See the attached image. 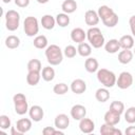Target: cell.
Masks as SVG:
<instances>
[{
  "mask_svg": "<svg viewBox=\"0 0 135 135\" xmlns=\"http://www.w3.org/2000/svg\"><path fill=\"white\" fill-rule=\"evenodd\" d=\"M53 91H54V93L57 94V95H64L65 93H68L69 86H68V84H65L64 82H60V83H57V84L54 85Z\"/></svg>",
  "mask_w": 135,
  "mask_h": 135,
  "instance_id": "cell-35",
  "label": "cell"
},
{
  "mask_svg": "<svg viewBox=\"0 0 135 135\" xmlns=\"http://www.w3.org/2000/svg\"><path fill=\"white\" fill-rule=\"evenodd\" d=\"M124 120L130 124L135 123V107H130L127 109L124 112Z\"/></svg>",
  "mask_w": 135,
  "mask_h": 135,
  "instance_id": "cell-34",
  "label": "cell"
},
{
  "mask_svg": "<svg viewBox=\"0 0 135 135\" xmlns=\"http://www.w3.org/2000/svg\"><path fill=\"white\" fill-rule=\"evenodd\" d=\"M103 119H104V122L105 123H109V124H112V126H116L117 123H119L120 121V115L109 110L108 112H105L104 116H103Z\"/></svg>",
  "mask_w": 135,
  "mask_h": 135,
  "instance_id": "cell-17",
  "label": "cell"
},
{
  "mask_svg": "<svg viewBox=\"0 0 135 135\" xmlns=\"http://www.w3.org/2000/svg\"><path fill=\"white\" fill-rule=\"evenodd\" d=\"M132 84H133L132 74L129 72H121L116 80V85L121 90H126V89H129Z\"/></svg>",
  "mask_w": 135,
  "mask_h": 135,
  "instance_id": "cell-8",
  "label": "cell"
},
{
  "mask_svg": "<svg viewBox=\"0 0 135 135\" xmlns=\"http://www.w3.org/2000/svg\"><path fill=\"white\" fill-rule=\"evenodd\" d=\"M16 128L22 134L28 132L31 130V128H32V119H30V118H21V119L17 120Z\"/></svg>",
  "mask_w": 135,
  "mask_h": 135,
  "instance_id": "cell-18",
  "label": "cell"
},
{
  "mask_svg": "<svg viewBox=\"0 0 135 135\" xmlns=\"http://www.w3.org/2000/svg\"><path fill=\"white\" fill-rule=\"evenodd\" d=\"M129 24H130L131 32H132L133 36L135 37V15H133V16L130 17V19H129Z\"/></svg>",
  "mask_w": 135,
  "mask_h": 135,
  "instance_id": "cell-40",
  "label": "cell"
},
{
  "mask_svg": "<svg viewBox=\"0 0 135 135\" xmlns=\"http://www.w3.org/2000/svg\"><path fill=\"white\" fill-rule=\"evenodd\" d=\"M42 65L39 59H31L27 62V71L28 72H41Z\"/></svg>",
  "mask_w": 135,
  "mask_h": 135,
  "instance_id": "cell-32",
  "label": "cell"
},
{
  "mask_svg": "<svg viewBox=\"0 0 135 135\" xmlns=\"http://www.w3.org/2000/svg\"><path fill=\"white\" fill-rule=\"evenodd\" d=\"M134 53L131 50H122L118 53V61L121 64H128L132 61Z\"/></svg>",
  "mask_w": 135,
  "mask_h": 135,
  "instance_id": "cell-20",
  "label": "cell"
},
{
  "mask_svg": "<svg viewBox=\"0 0 135 135\" xmlns=\"http://www.w3.org/2000/svg\"><path fill=\"white\" fill-rule=\"evenodd\" d=\"M99 19L100 18L98 16V13L94 9H89L84 14V21H85L86 25H89L91 27L97 25L98 22H99Z\"/></svg>",
  "mask_w": 135,
  "mask_h": 135,
  "instance_id": "cell-11",
  "label": "cell"
},
{
  "mask_svg": "<svg viewBox=\"0 0 135 135\" xmlns=\"http://www.w3.org/2000/svg\"><path fill=\"white\" fill-rule=\"evenodd\" d=\"M54 124H55V128L63 131V130H65L69 127V124H70V118L65 114H58L55 117Z\"/></svg>",
  "mask_w": 135,
  "mask_h": 135,
  "instance_id": "cell-15",
  "label": "cell"
},
{
  "mask_svg": "<svg viewBox=\"0 0 135 135\" xmlns=\"http://www.w3.org/2000/svg\"><path fill=\"white\" fill-rule=\"evenodd\" d=\"M41 25L45 30H53L56 24V18H54L52 15H44L41 18Z\"/></svg>",
  "mask_w": 135,
  "mask_h": 135,
  "instance_id": "cell-23",
  "label": "cell"
},
{
  "mask_svg": "<svg viewBox=\"0 0 135 135\" xmlns=\"http://www.w3.org/2000/svg\"><path fill=\"white\" fill-rule=\"evenodd\" d=\"M42 133L44 135H56V134H59V135H63V131L62 130H59V129H55L53 127H45L43 128L42 130Z\"/></svg>",
  "mask_w": 135,
  "mask_h": 135,
  "instance_id": "cell-37",
  "label": "cell"
},
{
  "mask_svg": "<svg viewBox=\"0 0 135 135\" xmlns=\"http://www.w3.org/2000/svg\"><path fill=\"white\" fill-rule=\"evenodd\" d=\"M11 134L12 135H22V133L16 127H11Z\"/></svg>",
  "mask_w": 135,
  "mask_h": 135,
  "instance_id": "cell-42",
  "label": "cell"
},
{
  "mask_svg": "<svg viewBox=\"0 0 135 135\" xmlns=\"http://www.w3.org/2000/svg\"><path fill=\"white\" fill-rule=\"evenodd\" d=\"M77 52L81 57H89L92 53V45L86 42H81L78 44Z\"/></svg>",
  "mask_w": 135,
  "mask_h": 135,
  "instance_id": "cell-27",
  "label": "cell"
},
{
  "mask_svg": "<svg viewBox=\"0 0 135 135\" xmlns=\"http://www.w3.org/2000/svg\"><path fill=\"white\" fill-rule=\"evenodd\" d=\"M97 79L104 88H113L116 84V75L108 69H99L97 71Z\"/></svg>",
  "mask_w": 135,
  "mask_h": 135,
  "instance_id": "cell-4",
  "label": "cell"
},
{
  "mask_svg": "<svg viewBox=\"0 0 135 135\" xmlns=\"http://www.w3.org/2000/svg\"><path fill=\"white\" fill-rule=\"evenodd\" d=\"M86 38V32H84V30H82L81 27H75L71 31V39L72 41L76 42V43H81L84 42Z\"/></svg>",
  "mask_w": 135,
  "mask_h": 135,
  "instance_id": "cell-12",
  "label": "cell"
},
{
  "mask_svg": "<svg viewBox=\"0 0 135 135\" xmlns=\"http://www.w3.org/2000/svg\"><path fill=\"white\" fill-rule=\"evenodd\" d=\"M109 110H111V111H113V112H115V113L121 115V114L124 112V104H123V102H121V101L115 100V101H112V102H111Z\"/></svg>",
  "mask_w": 135,
  "mask_h": 135,
  "instance_id": "cell-33",
  "label": "cell"
},
{
  "mask_svg": "<svg viewBox=\"0 0 135 135\" xmlns=\"http://www.w3.org/2000/svg\"><path fill=\"white\" fill-rule=\"evenodd\" d=\"M41 77L44 81H52L55 78V70L52 66H44L41 72Z\"/></svg>",
  "mask_w": 135,
  "mask_h": 135,
  "instance_id": "cell-30",
  "label": "cell"
},
{
  "mask_svg": "<svg viewBox=\"0 0 135 135\" xmlns=\"http://www.w3.org/2000/svg\"><path fill=\"white\" fill-rule=\"evenodd\" d=\"M77 53H78L77 52V49L74 45H71V44L70 45H66L64 47V51H63V55L65 57H68V58H74Z\"/></svg>",
  "mask_w": 135,
  "mask_h": 135,
  "instance_id": "cell-36",
  "label": "cell"
},
{
  "mask_svg": "<svg viewBox=\"0 0 135 135\" xmlns=\"http://www.w3.org/2000/svg\"><path fill=\"white\" fill-rule=\"evenodd\" d=\"M134 55H135V49H134Z\"/></svg>",
  "mask_w": 135,
  "mask_h": 135,
  "instance_id": "cell-45",
  "label": "cell"
},
{
  "mask_svg": "<svg viewBox=\"0 0 135 135\" xmlns=\"http://www.w3.org/2000/svg\"><path fill=\"white\" fill-rule=\"evenodd\" d=\"M45 57L51 65H58L63 60V53L57 44H51L45 49Z\"/></svg>",
  "mask_w": 135,
  "mask_h": 135,
  "instance_id": "cell-3",
  "label": "cell"
},
{
  "mask_svg": "<svg viewBox=\"0 0 135 135\" xmlns=\"http://www.w3.org/2000/svg\"><path fill=\"white\" fill-rule=\"evenodd\" d=\"M97 13H98V16L101 19L102 23L105 26H108V27H114L118 23L119 18L117 16V14L110 6H108V5H101V6H99Z\"/></svg>",
  "mask_w": 135,
  "mask_h": 135,
  "instance_id": "cell-1",
  "label": "cell"
},
{
  "mask_svg": "<svg viewBox=\"0 0 135 135\" xmlns=\"http://www.w3.org/2000/svg\"><path fill=\"white\" fill-rule=\"evenodd\" d=\"M86 90V83L83 79H80V78H77V79H74L71 83V91L75 94H82L84 93Z\"/></svg>",
  "mask_w": 135,
  "mask_h": 135,
  "instance_id": "cell-13",
  "label": "cell"
},
{
  "mask_svg": "<svg viewBox=\"0 0 135 135\" xmlns=\"http://www.w3.org/2000/svg\"><path fill=\"white\" fill-rule=\"evenodd\" d=\"M20 14L15 9H9L5 13V26L8 31L14 32L19 27Z\"/></svg>",
  "mask_w": 135,
  "mask_h": 135,
  "instance_id": "cell-7",
  "label": "cell"
},
{
  "mask_svg": "<svg viewBox=\"0 0 135 135\" xmlns=\"http://www.w3.org/2000/svg\"><path fill=\"white\" fill-rule=\"evenodd\" d=\"M100 133L101 135H121L122 132L118 129L115 128V126L109 124V123H103L100 127Z\"/></svg>",
  "mask_w": 135,
  "mask_h": 135,
  "instance_id": "cell-16",
  "label": "cell"
},
{
  "mask_svg": "<svg viewBox=\"0 0 135 135\" xmlns=\"http://www.w3.org/2000/svg\"><path fill=\"white\" fill-rule=\"evenodd\" d=\"M79 129L82 133L84 134H90L94 131L95 129V123L92 119L90 118H82L81 120H79Z\"/></svg>",
  "mask_w": 135,
  "mask_h": 135,
  "instance_id": "cell-14",
  "label": "cell"
},
{
  "mask_svg": "<svg viewBox=\"0 0 135 135\" xmlns=\"http://www.w3.org/2000/svg\"><path fill=\"white\" fill-rule=\"evenodd\" d=\"M56 23L61 26V27H65L70 24V17H69V14H65V13H60L56 16Z\"/></svg>",
  "mask_w": 135,
  "mask_h": 135,
  "instance_id": "cell-31",
  "label": "cell"
},
{
  "mask_svg": "<svg viewBox=\"0 0 135 135\" xmlns=\"http://www.w3.org/2000/svg\"><path fill=\"white\" fill-rule=\"evenodd\" d=\"M28 115H30V118L35 121V122H39L40 120H42L43 116H44V111L43 109L40 107V105H33L28 110Z\"/></svg>",
  "mask_w": 135,
  "mask_h": 135,
  "instance_id": "cell-10",
  "label": "cell"
},
{
  "mask_svg": "<svg viewBox=\"0 0 135 135\" xmlns=\"http://www.w3.org/2000/svg\"><path fill=\"white\" fill-rule=\"evenodd\" d=\"M124 133L127 135H135V126H130L126 129Z\"/></svg>",
  "mask_w": 135,
  "mask_h": 135,
  "instance_id": "cell-41",
  "label": "cell"
},
{
  "mask_svg": "<svg viewBox=\"0 0 135 135\" xmlns=\"http://www.w3.org/2000/svg\"><path fill=\"white\" fill-rule=\"evenodd\" d=\"M47 38L44 36V35H38L34 38V41H33V44L36 49H39V50H43V49H46L49 45H47Z\"/></svg>",
  "mask_w": 135,
  "mask_h": 135,
  "instance_id": "cell-26",
  "label": "cell"
},
{
  "mask_svg": "<svg viewBox=\"0 0 135 135\" xmlns=\"http://www.w3.org/2000/svg\"><path fill=\"white\" fill-rule=\"evenodd\" d=\"M71 117L75 120H81L86 115V109L82 104H75L71 109Z\"/></svg>",
  "mask_w": 135,
  "mask_h": 135,
  "instance_id": "cell-9",
  "label": "cell"
},
{
  "mask_svg": "<svg viewBox=\"0 0 135 135\" xmlns=\"http://www.w3.org/2000/svg\"><path fill=\"white\" fill-rule=\"evenodd\" d=\"M84 68L86 70V72L89 73H95L97 72L99 69V63L97 61L96 58L94 57H89L88 59H85V62H84Z\"/></svg>",
  "mask_w": 135,
  "mask_h": 135,
  "instance_id": "cell-22",
  "label": "cell"
},
{
  "mask_svg": "<svg viewBox=\"0 0 135 135\" xmlns=\"http://www.w3.org/2000/svg\"><path fill=\"white\" fill-rule=\"evenodd\" d=\"M14 2L18 7H26L30 4V0H14Z\"/></svg>",
  "mask_w": 135,
  "mask_h": 135,
  "instance_id": "cell-39",
  "label": "cell"
},
{
  "mask_svg": "<svg viewBox=\"0 0 135 135\" xmlns=\"http://www.w3.org/2000/svg\"><path fill=\"white\" fill-rule=\"evenodd\" d=\"M120 49L121 47H120V44H119V40H117V39H110L108 42L104 43V50L109 54H115Z\"/></svg>",
  "mask_w": 135,
  "mask_h": 135,
  "instance_id": "cell-19",
  "label": "cell"
},
{
  "mask_svg": "<svg viewBox=\"0 0 135 135\" xmlns=\"http://www.w3.org/2000/svg\"><path fill=\"white\" fill-rule=\"evenodd\" d=\"M5 45H6L7 49H11V50L17 49L20 45V39H19V37L15 36V35L7 36L6 39H5Z\"/></svg>",
  "mask_w": 135,
  "mask_h": 135,
  "instance_id": "cell-29",
  "label": "cell"
},
{
  "mask_svg": "<svg viewBox=\"0 0 135 135\" xmlns=\"http://www.w3.org/2000/svg\"><path fill=\"white\" fill-rule=\"evenodd\" d=\"M38 3H40V4H45V3H47L50 0H36Z\"/></svg>",
  "mask_w": 135,
  "mask_h": 135,
  "instance_id": "cell-43",
  "label": "cell"
},
{
  "mask_svg": "<svg viewBox=\"0 0 135 135\" xmlns=\"http://www.w3.org/2000/svg\"><path fill=\"white\" fill-rule=\"evenodd\" d=\"M11 1H12V0H2V2H3V3H9Z\"/></svg>",
  "mask_w": 135,
  "mask_h": 135,
  "instance_id": "cell-44",
  "label": "cell"
},
{
  "mask_svg": "<svg viewBox=\"0 0 135 135\" xmlns=\"http://www.w3.org/2000/svg\"><path fill=\"white\" fill-rule=\"evenodd\" d=\"M86 38L90 42V44L94 49H100L101 46L104 45V36L102 35L101 31L97 26H92L86 32Z\"/></svg>",
  "mask_w": 135,
  "mask_h": 135,
  "instance_id": "cell-2",
  "label": "cell"
},
{
  "mask_svg": "<svg viewBox=\"0 0 135 135\" xmlns=\"http://www.w3.org/2000/svg\"><path fill=\"white\" fill-rule=\"evenodd\" d=\"M23 30L26 36L34 37L39 32V22L36 17L28 16L23 21Z\"/></svg>",
  "mask_w": 135,
  "mask_h": 135,
  "instance_id": "cell-5",
  "label": "cell"
},
{
  "mask_svg": "<svg viewBox=\"0 0 135 135\" xmlns=\"http://www.w3.org/2000/svg\"><path fill=\"white\" fill-rule=\"evenodd\" d=\"M13 102L15 107V112L18 115H24L26 112H28V104L27 100L24 94L22 93H17L13 97Z\"/></svg>",
  "mask_w": 135,
  "mask_h": 135,
  "instance_id": "cell-6",
  "label": "cell"
},
{
  "mask_svg": "<svg viewBox=\"0 0 135 135\" xmlns=\"http://www.w3.org/2000/svg\"><path fill=\"white\" fill-rule=\"evenodd\" d=\"M61 9L65 14H72L77 9V3L75 0H64L61 4Z\"/></svg>",
  "mask_w": 135,
  "mask_h": 135,
  "instance_id": "cell-24",
  "label": "cell"
},
{
  "mask_svg": "<svg viewBox=\"0 0 135 135\" xmlns=\"http://www.w3.org/2000/svg\"><path fill=\"white\" fill-rule=\"evenodd\" d=\"M40 78H41L40 72H28L26 75V82H27V84L34 86L39 83Z\"/></svg>",
  "mask_w": 135,
  "mask_h": 135,
  "instance_id": "cell-28",
  "label": "cell"
},
{
  "mask_svg": "<svg viewBox=\"0 0 135 135\" xmlns=\"http://www.w3.org/2000/svg\"><path fill=\"white\" fill-rule=\"evenodd\" d=\"M95 98L99 102H105V101H108L109 98H110V92H109L108 88H99L95 92Z\"/></svg>",
  "mask_w": 135,
  "mask_h": 135,
  "instance_id": "cell-25",
  "label": "cell"
},
{
  "mask_svg": "<svg viewBox=\"0 0 135 135\" xmlns=\"http://www.w3.org/2000/svg\"><path fill=\"white\" fill-rule=\"evenodd\" d=\"M119 44L122 50H131L134 46V38L131 35H123L119 39Z\"/></svg>",
  "mask_w": 135,
  "mask_h": 135,
  "instance_id": "cell-21",
  "label": "cell"
},
{
  "mask_svg": "<svg viewBox=\"0 0 135 135\" xmlns=\"http://www.w3.org/2000/svg\"><path fill=\"white\" fill-rule=\"evenodd\" d=\"M11 128V119L6 115H0V129L7 130Z\"/></svg>",
  "mask_w": 135,
  "mask_h": 135,
  "instance_id": "cell-38",
  "label": "cell"
}]
</instances>
